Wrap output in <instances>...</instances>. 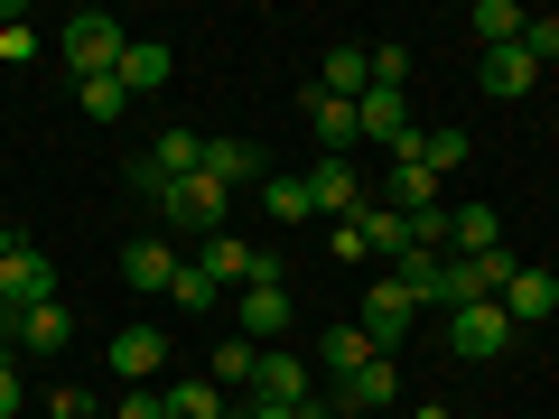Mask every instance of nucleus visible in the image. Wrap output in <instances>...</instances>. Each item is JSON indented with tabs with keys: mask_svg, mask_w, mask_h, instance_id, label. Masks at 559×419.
<instances>
[{
	"mask_svg": "<svg viewBox=\"0 0 559 419\" xmlns=\"http://www.w3.org/2000/svg\"><path fill=\"white\" fill-rule=\"evenodd\" d=\"M57 47H66V65H75V84H94V75H112V65H121V47H131V28H121L112 10H75Z\"/></svg>",
	"mask_w": 559,
	"mask_h": 419,
	"instance_id": "obj_1",
	"label": "nucleus"
},
{
	"mask_svg": "<svg viewBox=\"0 0 559 419\" xmlns=\"http://www.w3.org/2000/svg\"><path fill=\"white\" fill-rule=\"evenodd\" d=\"M439 336H448V355H466V363H495L503 345L522 336V326L503 318V299H476V308H448V326H439Z\"/></svg>",
	"mask_w": 559,
	"mask_h": 419,
	"instance_id": "obj_2",
	"label": "nucleus"
},
{
	"mask_svg": "<svg viewBox=\"0 0 559 419\" xmlns=\"http://www.w3.org/2000/svg\"><path fill=\"white\" fill-rule=\"evenodd\" d=\"M522 261L513 252H495V261H439V289H429V308H476V299H503V279H513Z\"/></svg>",
	"mask_w": 559,
	"mask_h": 419,
	"instance_id": "obj_3",
	"label": "nucleus"
},
{
	"mask_svg": "<svg viewBox=\"0 0 559 419\" xmlns=\"http://www.w3.org/2000/svg\"><path fill=\"white\" fill-rule=\"evenodd\" d=\"M411 326H419V299H411V289H401L392 271H382L373 289H364V336H373V355H392V345L411 336Z\"/></svg>",
	"mask_w": 559,
	"mask_h": 419,
	"instance_id": "obj_4",
	"label": "nucleus"
},
{
	"mask_svg": "<svg viewBox=\"0 0 559 419\" xmlns=\"http://www.w3.org/2000/svg\"><path fill=\"white\" fill-rule=\"evenodd\" d=\"M308 131H318V159H355V140H364V112L345 94H326V84H308Z\"/></svg>",
	"mask_w": 559,
	"mask_h": 419,
	"instance_id": "obj_5",
	"label": "nucleus"
},
{
	"mask_svg": "<svg viewBox=\"0 0 559 419\" xmlns=\"http://www.w3.org/2000/svg\"><path fill=\"white\" fill-rule=\"evenodd\" d=\"M364 178H355V159H318L308 168V215H326V224H355L364 215Z\"/></svg>",
	"mask_w": 559,
	"mask_h": 419,
	"instance_id": "obj_6",
	"label": "nucleus"
},
{
	"mask_svg": "<svg viewBox=\"0 0 559 419\" xmlns=\"http://www.w3.org/2000/svg\"><path fill=\"white\" fill-rule=\"evenodd\" d=\"M503 318H513V326H550V318H559V271L522 261V271L503 279Z\"/></svg>",
	"mask_w": 559,
	"mask_h": 419,
	"instance_id": "obj_7",
	"label": "nucleus"
},
{
	"mask_svg": "<svg viewBox=\"0 0 559 419\" xmlns=\"http://www.w3.org/2000/svg\"><path fill=\"white\" fill-rule=\"evenodd\" d=\"M47 299H57V279H47V252H28V242H20V252L0 261V308H10V318H28V308H47Z\"/></svg>",
	"mask_w": 559,
	"mask_h": 419,
	"instance_id": "obj_8",
	"label": "nucleus"
},
{
	"mask_svg": "<svg viewBox=\"0 0 559 419\" xmlns=\"http://www.w3.org/2000/svg\"><path fill=\"white\" fill-rule=\"evenodd\" d=\"M234 326H242L252 345H271L280 326H289V279H252V289L234 299Z\"/></svg>",
	"mask_w": 559,
	"mask_h": 419,
	"instance_id": "obj_9",
	"label": "nucleus"
},
{
	"mask_svg": "<svg viewBox=\"0 0 559 419\" xmlns=\"http://www.w3.org/2000/svg\"><path fill=\"white\" fill-rule=\"evenodd\" d=\"M224 205H234V196H224L215 178H187V187H168L159 215H168V224H187V234H224Z\"/></svg>",
	"mask_w": 559,
	"mask_h": 419,
	"instance_id": "obj_10",
	"label": "nucleus"
},
{
	"mask_svg": "<svg viewBox=\"0 0 559 419\" xmlns=\"http://www.w3.org/2000/svg\"><path fill=\"white\" fill-rule=\"evenodd\" d=\"M466 149H476V140H466L457 121H429V131H411V140H401L392 159H419L429 178H448V168H466Z\"/></svg>",
	"mask_w": 559,
	"mask_h": 419,
	"instance_id": "obj_11",
	"label": "nucleus"
},
{
	"mask_svg": "<svg viewBox=\"0 0 559 419\" xmlns=\"http://www.w3.org/2000/svg\"><path fill=\"white\" fill-rule=\"evenodd\" d=\"M150 168H159L168 187H187V178H205V131H187V121H168V131L150 140Z\"/></svg>",
	"mask_w": 559,
	"mask_h": 419,
	"instance_id": "obj_12",
	"label": "nucleus"
},
{
	"mask_svg": "<svg viewBox=\"0 0 559 419\" xmlns=\"http://www.w3.org/2000/svg\"><path fill=\"white\" fill-rule=\"evenodd\" d=\"M355 112H364V140H382V149H401V140L419 131V121H411V94H401V84H373Z\"/></svg>",
	"mask_w": 559,
	"mask_h": 419,
	"instance_id": "obj_13",
	"label": "nucleus"
},
{
	"mask_svg": "<svg viewBox=\"0 0 559 419\" xmlns=\"http://www.w3.org/2000/svg\"><path fill=\"white\" fill-rule=\"evenodd\" d=\"M252 400H280V410H299V400H308V363L289 355V345H261V382H252Z\"/></svg>",
	"mask_w": 559,
	"mask_h": 419,
	"instance_id": "obj_14",
	"label": "nucleus"
},
{
	"mask_svg": "<svg viewBox=\"0 0 559 419\" xmlns=\"http://www.w3.org/2000/svg\"><path fill=\"white\" fill-rule=\"evenodd\" d=\"M159 363H168V326H121L112 336V373L121 382H150Z\"/></svg>",
	"mask_w": 559,
	"mask_h": 419,
	"instance_id": "obj_15",
	"label": "nucleus"
},
{
	"mask_svg": "<svg viewBox=\"0 0 559 419\" xmlns=\"http://www.w3.org/2000/svg\"><path fill=\"white\" fill-rule=\"evenodd\" d=\"M121 279H131V289H159V299H168V279H178V252H168V234H131V252H121Z\"/></svg>",
	"mask_w": 559,
	"mask_h": 419,
	"instance_id": "obj_16",
	"label": "nucleus"
},
{
	"mask_svg": "<svg viewBox=\"0 0 559 419\" xmlns=\"http://www.w3.org/2000/svg\"><path fill=\"white\" fill-rule=\"evenodd\" d=\"M476 84H485V94H495V103H513V94H532V84H540V65L522 57V38H513V47H485Z\"/></svg>",
	"mask_w": 559,
	"mask_h": 419,
	"instance_id": "obj_17",
	"label": "nucleus"
},
{
	"mask_svg": "<svg viewBox=\"0 0 559 419\" xmlns=\"http://www.w3.org/2000/svg\"><path fill=\"white\" fill-rule=\"evenodd\" d=\"M168 65H178V57H168L159 38H131V47H121V65H112V75H121V94H159V84H168Z\"/></svg>",
	"mask_w": 559,
	"mask_h": 419,
	"instance_id": "obj_18",
	"label": "nucleus"
},
{
	"mask_svg": "<svg viewBox=\"0 0 559 419\" xmlns=\"http://www.w3.org/2000/svg\"><path fill=\"white\" fill-rule=\"evenodd\" d=\"M318 84H326V94H345V103H364V94H373V47H326Z\"/></svg>",
	"mask_w": 559,
	"mask_h": 419,
	"instance_id": "obj_19",
	"label": "nucleus"
},
{
	"mask_svg": "<svg viewBox=\"0 0 559 419\" xmlns=\"http://www.w3.org/2000/svg\"><path fill=\"white\" fill-rule=\"evenodd\" d=\"M355 234H364V261H401L411 252V215H392V205H364Z\"/></svg>",
	"mask_w": 559,
	"mask_h": 419,
	"instance_id": "obj_20",
	"label": "nucleus"
},
{
	"mask_svg": "<svg viewBox=\"0 0 559 419\" xmlns=\"http://www.w3.org/2000/svg\"><path fill=\"white\" fill-rule=\"evenodd\" d=\"M364 363H373V336H364V326H326V336H318V373L355 382Z\"/></svg>",
	"mask_w": 559,
	"mask_h": 419,
	"instance_id": "obj_21",
	"label": "nucleus"
},
{
	"mask_svg": "<svg viewBox=\"0 0 559 419\" xmlns=\"http://www.w3.org/2000/svg\"><path fill=\"white\" fill-rule=\"evenodd\" d=\"M336 400H345L355 419H364V410H382V400H401V373H392V355H373L355 382H336Z\"/></svg>",
	"mask_w": 559,
	"mask_h": 419,
	"instance_id": "obj_22",
	"label": "nucleus"
},
{
	"mask_svg": "<svg viewBox=\"0 0 559 419\" xmlns=\"http://www.w3.org/2000/svg\"><path fill=\"white\" fill-rule=\"evenodd\" d=\"M205 178H215L224 196H234L242 178H271V168H261V149H252V140H205Z\"/></svg>",
	"mask_w": 559,
	"mask_h": 419,
	"instance_id": "obj_23",
	"label": "nucleus"
},
{
	"mask_svg": "<svg viewBox=\"0 0 559 419\" xmlns=\"http://www.w3.org/2000/svg\"><path fill=\"white\" fill-rule=\"evenodd\" d=\"M382 187H392V196H382L392 215H429V205H439V178H429L419 159H392V178H382Z\"/></svg>",
	"mask_w": 559,
	"mask_h": 419,
	"instance_id": "obj_24",
	"label": "nucleus"
},
{
	"mask_svg": "<svg viewBox=\"0 0 559 419\" xmlns=\"http://www.w3.org/2000/svg\"><path fill=\"white\" fill-rule=\"evenodd\" d=\"M66 336H75V318H66V308L57 299H47V308H28V318H20V355H66Z\"/></svg>",
	"mask_w": 559,
	"mask_h": 419,
	"instance_id": "obj_25",
	"label": "nucleus"
},
{
	"mask_svg": "<svg viewBox=\"0 0 559 419\" xmlns=\"http://www.w3.org/2000/svg\"><path fill=\"white\" fill-rule=\"evenodd\" d=\"M205 382H215V392H252V382H261V345H252V336H224Z\"/></svg>",
	"mask_w": 559,
	"mask_h": 419,
	"instance_id": "obj_26",
	"label": "nucleus"
},
{
	"mask_svg": "<svg viewBox=\"0 0 559 419\" xmlns=\"http://www.w3.org/2000/svg\"><path fill=\"white\" fill-rule=\"evenodd\" d=\"M168 419H224V400H234V392H215V382H205V373H187V382H168Z\"/></svg>",
	"mask_w": 559,
	"mask_h": 419,
	"instance_id": "obj_27",
	"label": "nucleus"
},
{
	"mask_svg": "<svg viewBox=\"0 0 559 419\" xmlns=\"http://www.w3.org/2000/svg\"><path fill=\"white\" fill-rule=\"evenodd\" d=\"M168 308H187V318H215L224 289L205 279V261H178V279H168Z\"/></svg>",
	"mask_w": 559,
	"mask_h": 419,
	"instance_id": "obj_28",
	"label": "nucleus"
},
{
	"mask_svg": "<svg viewBox=\"0 0 559 419\" xmlns=\"http://www.w3.org/2000/svg\"><path fill=\"white\" fill-rule=\"evenodd\" d=\"M522 20H532L522 0H476V10H466V28H476L485 47H513V38H522Z\"/></svg>",
	"mask_w": 559,
	"mask_h": 419,
	"instance_id": "obj_29",
	"label": "nucleus"
},
{
	"mask_svg": "<svg viewBox=\"0 0 559 419\" xmlns=\"http://www.w3.org/2000/svg\"><path fill=\"white\" fill-rule=\"evenodd\" d=\"M75 103H84L94 121H121V112H131V94H121V75H94V84H75Z\"/></svg>",
	"mask_w": 559,
	"mask_h": 419,
	"instance_id": "obj_30",
	"label": "nucleus"
},
{
	"mask_svg": "<svg viewBox=\"0 0 559 419\" xmlns=\"http://www.w3.org/2000/svg\"><path fill=\"white\" fill-rule=\"evenodd\" d=\"M261 205H271L280 224H299L308 215V178H261Z\"/></svg>",
	"mask_w": 559,
	"mask_h": 419,
	"instance_id": "obj_31",
	"label": "nucleus"
},
{
	"mask_svg": "<svg viewBox=\"0 0 559 419\" xmlns=\"http://www.w3.org/2000/svg\"><path fill=\"white\" fill-rule=\"evenodd\" d=\"M522 57H532V65H559V20H540V10H532V20H522Z\"/></svg>",
	"mask_w": 559,
	"mask_h": 419,
	"instance_id": "obj_32",
	"label": "nucleus"
},
{
	"mask_svg": "<svg viewBox=\"0 0 559 419\" xmlns=\"http://www.w3.org/2000/svg\"><path fill=\"white\" fill-rule=\"evenodd\" d=\"M38 57V28H20V20H0V65H28Z\"/></svg>",
	"mask_w": 559,
	"mask_h": 419,
	"instance_id": "obj_33",
	"label": "nucleus"
},
{
	"mask_svg": "<svg viewBox=\"0 0 559 419\" xmlns=\"http://www.w3.org/2000/svg\"><path fill=\"white\" fill-rule=\"evenodd\" d=\"M121 178H131V196H150V205H168V178H159V168H150V149H140V159L121 168Z\"/></svg>",
	"mask_w": 559,
	"mask_h": 419,
	"instance_id": "obj_34",
	"label": "nucleus"
},
{
	"mask_svg": "<svg viewBox=\"0 0 559 419\" xmlns=\"http://www.w3.org/2000/svg\"><path fill=\"white\" fill-rule=\"evenodd\" d=\"M373 84H401L411 94V47H373Z\"/></svg>",
	"mask_w": 559,
	"mask_h": 419,
	"instance_id": "obj_35",
	"label": "nucleus"
},
{
	"mask_svg": "<svg viewBox=\"0 0 559 419\" xmlns=\"http://www.w3.org/2000/svg\"><path fill=\"white\" fill-rule=\"evenodd\" d=\"M112 419H168V400H159V392H140V382H131V400H112Z\"/></svg>",
	"mask_w": 559,
	"mask_h": 419,
	"instance_id": "obj_36",
	"label": "nucleus"
},
{
	"mask_svg": "<svg viewBox=\"0 0 559 419\" xmlns=\"http://www.w3.org/2000/svg\"><path fill=\"white\" fill-rule=\"evenodd\" d=\"M47 410H57V419H94V392H75V382H66V392L47 400Z\"/></svg>",
	"mask_w": 559,
	"mask_h": 419,
	"instance_id": "obj_37",
	"label": "nucleus"
},
{
	"mask_svg": "<svg viewBox=\"0 0 559 419\" xmlns=\"http://www.w3.org/2000/svg\"><path fill=\"white\" fill-rule=\"evenodd\" d=\"M20 400H28V392H20V363H0V419L20 410Z\"/></svg>",
	"mask_w": 559,
	"mask_h": 419,
	"instance_id": "obj_38",
	"label": "nucleus"
},
{
	"mask_svg": "<svg viewBox=\"0 0 559 419\" xmlns=\"http://www.w3.org/2000/svg\"><path fill=\"white\" fill-rule=\"evenodd\" d=\"M20 355V318H10V308H0V363Z\"/></svg>",
	"mask_w": 559,
	"mask_h": 419,
	"instance_id": "obj_39",
	"label": "nucleus"
},
{
	"mask_svg": "<svg viewBox=\"0 0 559 419\" xmlns=\"http://www.w3.org/2000/svg\"><path fill=\"white\" fill-rule=\"evenodd\" d=\"M252 419H299V410H280V400H252Z\"/></svg>",
	"mask_w": 559,
	"mask_h": 419,
	"instance_id": "obj_40",
	"label": "nucleus"
},
{
	"mask_svg": "<svg viewBox=\"0 0 559 419\" xmlns=\"http://www.w3.org/2000/svg\"><path fill=\"white\" fill-rule=\"evenodd\" d=\"M10 252H20V234H10V224H0V261H10Z\"/></svg>",
	"mask_w": 559,
	"mask_h": 419,
	"instance_id": "obj_41",
	"label": "nucleus"
},
{
	"mask_svg": "<svg viewBox=\"0 0 559 419\" xmlns=\"http://www.w3.org/2000/svg\"><path fill=\"white\" fill-rule=\"evenodd\" d=\"M224 419H252V400H224Z\"/></svg>",
	"mask_w": 559,
	"mask_h": 419,
	"instance_id": "obj_42",
	"label": "nucleus"
},
{
	"mask_svg": "<svg viewBox=\"0 0 559 419\" xmlns=\"http://www.w3.org/2000/svg\"><path fill=\"white\" fill-rule=\"evenodd\" d=\"M0 20H20V0H0Z\"/></svg>",
	"mask_w": 559,
	"mask_h": 419,
	"instance_id": "obj_43",
	"label": "nucleus"
},
{
	"mask_svg": "<svg viewBox=\"0 0 559 419\" xmlns=\"http://www.w3.org/2000/svg\"><path fill=\"white\" fill-rule=\"evenodd\" d=\"M336 419H355V410H345V400H336Z\"/></svg>",
	"mask_w": 559,
	"mask_h": 419,
	"instance_id": "obj_44",
	"label": "nucleus"
},
{
	"mask_svg": "<svg viewBox=\"0 0 559 419\" xmlns=\"http://www.w3.org/2000/svg\"><path fill=\"white\" fill-rule=\"evenodd\" d=\"M419 419H448V410H419Z\"/></svg>",
	"mask_w": 559,
	"mask_h": 419,
	"instance_id": "obj_45",
	"label": "nucleus"
},
{
	"mask_svg": "<svg viewBox=\"0 0 559 419\" xmlns=\"http://www.w3.org/2000/svg\"><path fill=\"white\" fill-rule=\"evenodd\" d=\"M513 419H522V410H513Z\"/></svg>",
	"mask_w": 559,
	"mask_h": 419,
	"instance_id": "obj_46",
	"label": "nucleus"
}]
</instances>
